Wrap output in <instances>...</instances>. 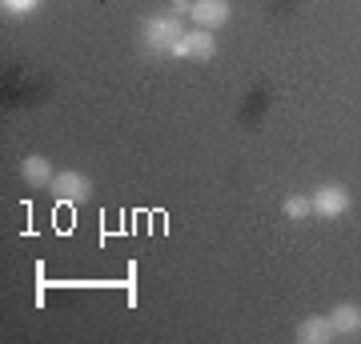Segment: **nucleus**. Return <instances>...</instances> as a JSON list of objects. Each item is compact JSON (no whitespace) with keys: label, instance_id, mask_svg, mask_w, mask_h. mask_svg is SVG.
<instances>
[{"label":"nucleus","instance_id":"39448f33","mask_svg":"<svg viewBox=\"0 0 361 344\" xmlns=\"http://www.w3.org/2000/svg\"><path fill=\"white\" fill-rule=\"evenodd\" d=\"M193 25L197 28H221V25H229V16H233V8H229V0H193Z\"/></svg>","mask_w":361,"mask_h":344},{"label":"nucleus","instance_id":"6e6552de","mask_svg":"<svg viewBox=\"0 0 361 344\" xmlns=\"http://www.w3.org/2000/svg\"><path fill=\"white\" fill-rule=\"evenodd\" d=\"M297 340L301 344H329L334 340V320L329 317H305L297 324Z\"/></svg>","mask_w":361,"mask_h":344},{"label":"nucleus","instance_id":"f257e3e1","mask_svg":"<svg viewBox=\"0 0 361 344\" xmlns=\"http://www.w3.org/2000/svg\"><path fill=\"white\" fill-rule=\"evenodd\" d=\"M180 37H185V16H177V13H157V16H149L145 28H141V44L153 52V56H169Z\"/></svg>","mask_w":361,"mask_h":344},{"label":"nucleus","instance_id":"9b49d317","mask_svg":"<svg viewBox=\"0 0 361 344\" xmlns=\"http://www.w3.org/2000/svg\"><path fill=\"white\" fill-rule=\"evenodd\" d=\"M169 13L189 16V13H193V0H169Z\"/></svg>","mask_w":361,"mask_h":344},{"label":"nucleus","instance_id":"1a4fd4ad","mask_svg":"<svg viewBox=\"0 0 361 344\" xmlns=\"http://www.w3.org/2000/svg\"><path fill=\"white\" fill-rule=\"evenodd\" d=\"M281 217L285 220H293V224H301L305 217H313V200L310 196H285V204H281Z\"/></svg>","mask_w":361,"mask_h":344},{"label":"nucleus","instance_id":"7ed1b4c3","mask_svg":"<svg viewBox=\"0 0 361 344\" xmlns=\"http://www.w3.org/2000/svg\"><path fill=\"white\" fill-rule=\"evenodd\" d=\"M313 200V217H322V220H337V217H345L349 212V204H353V196H349L341 184H322V189L310 196Z\"/></svg>","mask_w":361,"mask_h":344},{"label":"nucleus","instance_id":"0eeeda50","mask_svg":"<svg viewBox=\"0 0 361 344\" xmlns=\"http://www.w3.org/2000/svg\"><path fill=\"white\" fill-rule=\"evenodd\" d=\"M52 177H56V172H52V165L44 156H25V160H20V180H25L28 189H49Z\"/></svg>","mask_w":361,"mask_h":344},{"label":"nucleus","instance_id":"9d476101","mask_svg":"<svg viewBox=\"0 0 361 344\" xmlns=\"http://www.w3.org/2000/svg\"><path fill=\"white\" fill-rule=\"evenodd\" d=\"M8 16H28L32 8H40V0H0Z\"/></svg>","mask_w":361,"mask_h":344},{"label":"nucleus","instance_id":"20e7f679","mask_svg":"<svg viewBox=\"0 0 361 344\" xmlns=\"http://www.w3.org/2000/svg\"><path fill=\"white\" fill-rule=\"evenodd\" d=\"M49 192H56V200L61 204H85L92 196V180L85 177V172H56L52 177V184H49Z\"/></svg>","mask_w":361,"mask_h":344},{"label":"nucleus","instance_id":"423d86ee","mask_svg":"<svg viewBox=\"0 0 361 344\" xmlns=\"http://www.w3.org/2000/svg\"><path fill=\"white\" fill-rule=\"evenodd\" d=\"M329 320H334V336H345V340L361 336V305H353V300L337 305L334 312H329Z\"/></svg>","mask_w":361,"mask_h":344},{"label":"nucleus","instance_id":"f03ea898","mask_svg":"<svg viewBox=\"0 0 361 344\" xmlns=\"http://www.w3.org/2000/svg\"><path fill=\"white\" fill-rule=\"evenodd\" d=\"M169 56H173V60H213V56H217V40H213V32H209V28H193V32H189V28H185V37L177 40V44H173V52H169Z\"/></svg>","mask_w":361,"mask_h":344}]
</instances>
